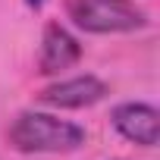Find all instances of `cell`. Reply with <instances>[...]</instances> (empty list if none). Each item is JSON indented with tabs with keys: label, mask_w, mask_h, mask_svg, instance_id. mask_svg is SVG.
<instances>
[{
	"label": "cell",
	"mask_w": 160,
	"mask_h": 160,
	"mask_svg": "<svg viewBox=\"0 0 160 160\" xmlns=\"http://www.w3.org/2000/svg\"><path fill=\"white\" fill-rule=\"evenodd\" d=\"M10 144L22 154H69L85 144V129L53 113L25 110L10 126Z\"/></svg>",
	"instance_id": "6da1fadb"
},
{
	"label": "cell",
	"mask_w": 160,
	"mask_h": 160,
	"mask_svg": "<svg viewBox=\"0 0 160 160\" xmlns=\"http://www.w3.org/2000/svg\"><path fill=\"white\" fill-rule=\"evenodd\" d=\"M66 16L91 35H129L148 25V16L132 0H66Z\"/></svg>",
	"instance_id": "7a4b0ae2"
},
{
	"label": "cell",
	"mask_w": 160,
	"mask_h": 160,
	"mask_svg": "<svg viewBox=\"0 0 160 160\" xmlns=\"http://www.w3.org/2000/svg\"><path fill=\"white\" fill-rule=\"evenodd\" d=\"M104 98H107V82H101L98 75L60 78V82L47 85L44 91H38V101L53 110H82V107H94Z\"/></svg>",
	"instance_id": "3957f363"
},
{
	"label": "cell",
	"mask_w": 160,
	"mask_h": 160,
	"mask_svg": "<svg viewBox=\"0 0 160 160\" xmlns=\"http://www.w3.org/2000/svg\"><path fill=\"white\" fill-rule=\"evenodd\" d=\"M110 122L113 129L132 141V144H141V148H154L160 141V113L151 107V104H138V101H129V104H119L113 113H110Z\"/></svg>",
	"instance_id": "277c9868"
},
{
	"label": "cell",
	"mask_w": 160,
	"mask_h": 160,
	"mask_svg": "<svg viewBox=\"0 0 160 160\" xmlns=\"http://www.w3.org/2000/svg\"><path fill=\"white\" fill-rule=\"evenodd\" d=\"M82 60V44H78L63 25L50 22L41 38V53H38V72L41 75H57Z\"/></svg>",
	"instance_id": "5b68a950"
},
{
	"label": "cell",
	"mask_w": 160,
	"mask_h": 160,
	"mask_svg": "<svg viewBox=\"0 0 160 160\" xmlns=\"http://www.w3.org/2000/svg\"><path fill=\"white\" fill-rule=\"evenodd\" d=\"M25 3H28V7H35V10H38V7H44V0H25Z\"/></svg>",
	"instance_id": "8992f818"
}]
</instances>
